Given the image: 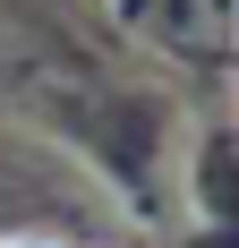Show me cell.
Here are the masks:
<instances>
[{
	"label": "cell",
	"mask_w": 239,
	"mask_h": 248,
	"mask_svg": "<svg viewBox=\"0 0 239 248\" xmlns=\"http://www.w3.org/2000/svg\"><path fill=\"white\" fill-rule=\"evenodd\" d=\"M9 248H43V240H9Z\"/></svg>",
	"instance_id": "cell-1"
}]
</instances>
